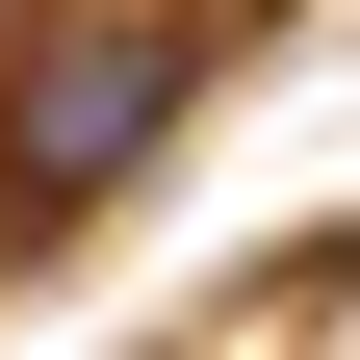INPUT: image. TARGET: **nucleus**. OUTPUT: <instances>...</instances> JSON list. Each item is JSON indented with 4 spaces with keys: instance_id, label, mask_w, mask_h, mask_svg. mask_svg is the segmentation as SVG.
<instances>
[{
    "instance_id": "f257e3e1",
    "label": "nucleus",
    "mask_w": 360,
    "mask_h": 360,
    "mask_svg": "<svg viewBox=\"0 0 360 360\" xmlns=\"http://www.w3.org/2000/svg\"><path fill=\"white\" fill-rule=\"evenodd\" d=\"M232 0H0V257H52L180 103H206Z\"/></svg>"
},
{
    "instance_id": "f03ea898",
    "label": "nucleus",
    "mask_w": 360,
    "mask_h": 360,
    "mask_svg": "<svg viewBox=\"0 0 360 360\" xmlns=\"http://www.w3.org/2000/svg\"><path fill=\"white\" fill-rule=\"evenodd\" d=\"M283 335H309V360H360V232H335V257L283 283Z\"/></svg>"
}]
</instances>
